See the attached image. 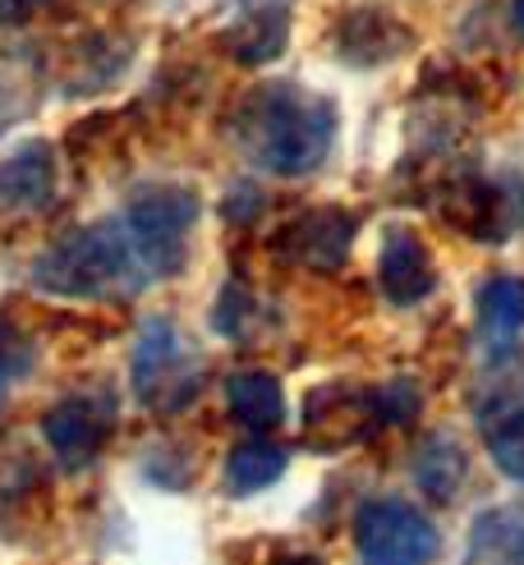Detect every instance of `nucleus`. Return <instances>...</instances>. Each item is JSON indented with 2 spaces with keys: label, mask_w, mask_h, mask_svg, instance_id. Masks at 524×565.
<instances>
[{
  "label": "nucleus",
  "mask_w": 524,
  "mask_h": 565,
  "mask_svg": "<svg viewBox=\"0 0 524 565\" xmlns=\"http://www.w3.org/2000/svg\"><path fill=\"white\" fill-rule=\"evenodd\" d=\"M235 148L267 175H313L336 143V106L299 83H263L231 110Z\"/></svg>",
  "instance_id": "nucleus-1"
},
{
  "label": "nucleus",
  "mask_w": 524,
  "mask_h": 565,
  "mask_svg": "<svg viewBox=\"0 0 524 565\" xmlns=\"http://www.w3.org/2000/svg\"><path fill=\"white\" fill-rule=\"evenodd\" d=\"M148 280L152 267L125 221H97L69 231L33 267V286L61 299H129Z\"/></svg>",
  "instance_id": "nucleus-2"
},
{
  "label": "nucleus",
  "mask_w": 524,
  "mask_h": 565,
  "mask_svg": "<svg viewBox=\"0 0 524 565\" xmlns=\"http://www.w3.org/2000/svg\"><path fill=\"white\" fill-rule=\"evenodd\" d=\"M207 382V363L175 322L152 318L133 341V395L152 414H184Z\"/></svg>",
  "instance_id": "nucleus-3"
},
{
  "label": "nucleus",
  "mask_w": 524,
  "mask_h": 565,
  "mask_svg": "<svg viewBox=\"0 0 524 565\" xmlns=\"http://www.w3.org/2000/svg\"><path fill=\"white\" fill-rule=\"evenodd\" d=\"M354 543L377 565H428L441 552L437 524L400 497H373L354 515Z\"/></svg>",
  "instance_id": "nucleus-4"
},
{
  "label": "nucleus",
  "mask_w": 524,
  "mask_h": 565,
  "mask_svg": "<svg viewBox=\"0 0 524 565\" xmlns=\"http://www.w3.org/2000/svg\"><path fill=\"white\" fill-rule=\"evenodd\" d=\"M193 221H199V198L180 184H148V189L133 193L125 225L133 231L138 248H143L152 276L180 271Z\"/></svg>",
  "instance_id": "nucleus-5"
},
{
  "label": "nucleus",
  "mask_w": 524,
  "mask_h": 565,
  "mask_svg": "<svg viewBox=\"0 0 524 565\" xmlns=\"http://www.w3.org/2000/svg\"><path fill=\"white\" fill-rule=\"evenodd\" d=\"M110 428H116V405L106 395H69L42 418V437L65 469L93 465L110 441Z\"/></svg>",
  "instance_id": "nucleus-6"
},
{
  "label": "nucleus",
  "mask_w": 524,
  "mask_h": 565,
  "mask_svg": "<svg viewBox=\"0 0 524 565\" xmlns=\"http://www.w3.org/2000/svg\"><path fill=\"white\" fill-rule=\"evenodd\" d=\"M350 244H354V216L336 207H318L286 221V231L271 239V253H281L286 263L336 271L350 258Z\"/></svg>",
  "instance_id": "nucleus-7"
},
{
  "label": "nucleus",
  "mask_w": 524,
  "mask_h": 565,
  "mask_svg": "<svg viewBox=\"0 0 524 565\" xmlns=\"http://www.w3.org/2000/svg\"><path fill=\"white\" fill-rule=\"evenodd\" d=\"M61 161L51 143H23L0 157V216H33L55 203Z\"/></svg>",
  "instance_id": "nucleus-8"
},
{
  "label": "nucleus",
  "mask_w": 524,
  "mask_h": 565,
  "mask_svg": "<svg viewBox=\"0 0 524 565\" xmlns=\"http://www.w3.org/2000/svg\"><path fill=\"white\" fill-rule=\"evenodd\" d=\"M377 280H382V295L409 308V303H424L437 290V267H432V253L428 244L409 231V225H392L382 235V253H377Z\"/></svg>",
  "instance_id": "nucleus-9"
},
{
  "label": "nucleus",
  "mask_w": 524,
  "mask_h": 565,
  "mask_svg": "<svg viewBox=\"0 0 524 565\" xmlns=\"http://www.w3.org/2000/svg\"><path fill=\"white\" fill-rule=\"evenodd\" d=\"M464 231L488 244H506L524 231V180L492 175L464 184Z\"/></svg>",
  "instance_id": "nucleus-10"
},
{
  "label": "nucleus",
  "mask_w": 524,
  "mask_h": 565,
  "mask_svg": "<svg viewBox=\"0 0 524 565\" xmlns=\"http://www.w3.org/2000/svg\"><path fill=\"white\" fill-rule=\"evenodd\" d=\"M336 51H341V61H350L359 70L392 65L409 51V28L396 23V14H386V10H354L341 23Z\"/></svg>",
  "instance_id": "nucleus-11"
},
{
  "label": "nucleus",
  "mask_w": 524,
  "mask_h": 565,
  "mask_svg": "<svg viewBox=\"0 0 524 565\" xmlns=\"http://www.w3.org/2000/svg\"><path fill=\"white\" fill-rule=\"evenodd\" d=\"M286 42H290V10L276 6V0H267V6H258V10H248L239 23L226 28V51L235 55L239 65H248V70L271 65L276 55L286 51Z\"/></svg>",
  "instance_id": "nucleus-12"
},
{
  "label": "nucleus",
  "mask_w": 524,
  "mask_h": 565,
  "mask_svg": "<svg viewBox=\"0 0 524 565\" xmlns=\"http://www.w3.org/2000/svg\"><path fill=\"white\" fill-rule=\"evenodd\" d=\"M231 418L248 433H276L286 423V391L267 373H235L226 382Z\"/></svg>",
  "instance_id": "nucleus-13"
},
{
  "label": "nucleus",
  "mask_w": 524,
  "mask_h": 565,
  "mask_svg": "<svg viewBox=\"0 0 524 565\" xmlns=\"http://www.w3.org/2000/svg\"><path fill=\"white\" fill-rule=\"evenodd\" d=\"M286 465H290V456L276 441H244L226 460V488L235 497H254V492L271 488L276 478L286 473Z\"/></svg>",
  "instance_id": "nucleus-14"
},
{
  "label": "nucleus",
  "mask_w": 524,
  "mask_h": 565,
  "mask_svg": "<svg viewBox=\"0 0 524 565\" xmlns=\"http://www.w3.org/2000/svg\"><path fill=\"white\" fill-rule=\"evenodd\" d=\"M479 327L492 341L524 331V276H488L479 286Z\"/></svg>",
  "instance_id": "nucleus-15"
},
{
  "label": "nucleus",
  "mask_w": 524,
  "mask_h": 565,
  "mask_svg": "<svg viewBox=\"0 0 524 565\" xmlns=\"http://www.w3.org/2000/svg\"><path fill=\"white\" fill-rule=\"evenodd\" d=\"M414 483H419L432 501H451L464 488V450L451 437H432L414 456Z\"/></svg>",
  "instance_id": "nucleus-16"
},
{
  "label": "nucleus",
  "mask_w": 524,
  "mask_h": 565,
  "mask_svg": "<svg viewBox=\"0 0 524 565\" xmlns=\"http://www.w3.org/2000/svg\"><path fill=\"white\" fill-rule=\"evenodd\" d=\"M483 441H488V456L496 460V469L515 478V483H524V405L502 401L496 409H488Z\"/></svg>",
  "instance_id": "nucleus-17"
},
{
  "label": "nucleus",
  "mask_w": 524,
  "mask_h": 565,
  "mask_svg": "<svg viewBox=\"0 0 524 565\" xmlns=\"http://www.w3.org/2000/svg\"><path fill=\"white\" fill-rule=\"evenodd\" d=\"M474 547L502 556L506 565H524V511H492L474 529Z\"/></svg>",
  "instance_id": "nucleus-18"
},
{
  "label": "nucleus",
  "mask_w": 524,
  "mask_h": 565,
  "mask_svg": "<svg viewBox=\"0 0 524 565\" xmlns=\"http://www.w3.org/2000/svg\"><path fill=\"white\" fill-rule=\"evenodd\" d=\"M364 414L377 423V428H405V423L419 414V391L409 382H386L364 391Z\"/></svg>",
  "instance_id": "nucleus-19"
},
{
  "label": "nucleus",
  "mask_w": 524,
  "mask_h": 565,
  "mask_svg": "<svg viewBox=\"0 0 524 565\" xmlns=\"http://www.w3.org/2000/svg\"><path fill=\"white\" fill-rule=\"evenodd\" d=\"M38 369V345H33V335L10 327V322H0V401H6V391L14 382H28Z\"/></svg>",
  "instance_id": "nucleus-20"
},
{
  "label": "nucleus",
  "mask_w": 524,
  "mask_h": 565,
  "mask_svg": "<svg viewBox=\"0 0 524 565\" xmlns=\"http://www.w3.org/2000/svg\"><path fill=\"white\" fill-rule=\"evenodd\" d=\"M248 308H254L248 290H244V286H226V295H221V303H216V318H212L216 331H221V335H239Z\"/></svg>",
  "instance_id": "nucleus-21"
},
{
  "label": "nucleus",
  "mask_w": 524,
  "mask_h": 565,
  "mask_svg": "<svg viewBox=\"0 0 524 565\" xmlns=\"http://www.w3.org/2000/svg\"><path fill=\"white\" fill-rule=\"evenodd\" d=\"M258 207H263V198H258L254 189H248V184H239V189L226 198V221H248Z\"/></svg>",
  "instance_id": "nucleus-22"
},
{
  "label": "nucleus",
  "mask_w": 524,
  "mask_h": 565,
  "mask_svg": "<svg viewBox=\"0 0 524 565\" xmlns=\"http://www.w3.org/2000/svg\"><path fill=\"white\" fill-rule=\"evenodd\" d=\"M42 6H46V0H0V23H19V19H28Z\"/></svg>",
  "instance_id": "nucleus-23"
},
{
  "label": "nucleus",
  "mask_w": 524,
  "mask_h": 565,
  "mask_svg": "<svg viewBox=\"0 0 524 565\" xmlns=\"http://www.w3.org/2000/svg\"><path fill=\"white\" fill-rule=\"evenodd\" d=\"M515 28H520V38H524V0H515Z\"/></svg>",
  "instance_id": "nucleus-24"
},
{
  "label": "nucleus",
  "mask_w": 524,
  "mask_h": 565,
  "mask_svg": "<svg viewBox=\"0 0 524 565\" xmlns=\"http://www.w3.org/2000/svg\"><path fill=\"white\" fill-rule=\"evenodd\" d=\"M286 565H318L313 556H295V561H286Z\"/></svg>",
  "instance_id": "nucleus-25"
}]
</instances>
